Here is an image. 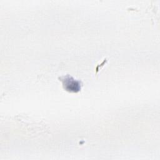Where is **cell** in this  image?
I'll return each instance as SVG.
<instances>
[{
    "label": "cell",
    "instance_id": "6da1fadb",
    "mask_svg": "<svg viewBox=\"0 0 160 160\" xmlns=\"http://www.w3.org/2000/svg\"><path fill=\"white\" fill-rule=\"evenodd\" d=\"M59 79L62 82L64 88L66 91L76 92L81 89V82L76 80L69 75L62 76L59 78Z\"/></svg>",
    "mask_w": 160,
    "mask_h": 160
}]
</instances>
